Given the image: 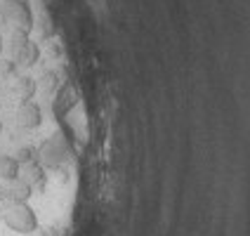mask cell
Wrapping results in <instances>:
<instances>
[{"mask_svg":"<svg viewBox=\"0 0 250 236\" xmlns=\"http://www.w3.org/2000/svg\"><path fill=\"white\" fill-rule=\"evenodd\" d=\"M7 50H10V62H14L17 66L28 69V66H36L38 59H41V47H38V43L31 41V33L12 31Z\"/></svg>","mask_w":250,"mask_h":236,"instance_id":"3","label":"cell"},{"mask_svg":"<svg viewBox=\"0 0 250 236\" xmlns=\"http://www.w3.org/2000/svg\"><path fill=\"white\" fill-rule=\"evenodd\" d=\"M0 215H2V206H0Z\"/></svg>","mask_w":250,"mask_h":236,"instance_id":"14","label":"cell"},{"mask_svg":"<svg viewBox=\"0 0 250 236\" xmlns=\"http://www.w3.org/2000/svg\"><path fill=\"white\" fill-rule=\"evenodd\" d=\"M55 85H57V76H55V73H45V76H42V87H45L47 92H50Z\"/></svg>","mask_w":250,"mask_h":236,"instance_id":"11","label":"cell"},{"mask_svg":"<svg viewBox=\"0 0 250 236\" xmlns=\"http://www.w3.org/2000/svg\"><path fill=\"white\" fill-rule=\"evenodd\" d=\"M0 19L12 31H21V33H31L33 26H36L31 5H28L26 0H2V5H0Z\"/></svg>","mask_w":250,"mask_h":236,"instance_id":"2","label":"cell"},{"mask_svg":"<svg viewBox=\"0 0 250 236\" xmlns=\"http://www.w3.org/2000/svg\"><path fill=\"white\" fill-rule=\"evenodd\" d=\"M0 132H2V121H0Z\"/></svg>","mask_w":250,"mask_h":236,"instance_id":"13","label":"cell"},{"mask_svg":"<svg viewBox=\"0 0 250 236\" xmlns=\"http://www.w3.org/2000/svg\"><path fill=\"white\" fill-rule=\"evenodd\" d=\"M19 180L28 184L33 192L36 189L42 192L45 184H47V175H45V168L38 161H28V163H21V168H19Z\"/></svg>","mask_w":250,"mask_h":236,"instance_id":"6","label":"cell"},{"mask_svg":"<svg viewBox=\"0 0 250 236\" xmlns=\"http://www.w3.org/2000/svg\"><path fill=\"white\" fill-rule=\"evenodd\" d=\"M19 161L14 156H5L0 153V180L2 182H12V180H19Z\"/></svg>","mask_w":250,"mask_h":236,"instance_id":"9","label":"cell"},{"mask_svg":"<svg viewBox=\"0 0 250 236\" xmlns=\"http://www.w3.org/2000/svg\"><path fill=\"white\" fill-rule=\"evenodd\" d=\"M38 163L42 168H59L66 163V158H69V147H66V142L55 135V137L45 139L41 144V149H38Z\"/></svg>","mask_w":250,"mask_h":236,"instance_id":"4","label":"cell"},{"mask_svg":"<svg viewBox=\"0 0 250 236\" xmlns=\"http://www.w3.org/2000/svg\"><path fill=\"white\" fill-rule=\"evenodd\" d=\"M2 194H5V198L10 203H28V198L33 196V189L28 184H24L21 180H12V182H7V187L2 189Z\"/></svg>","mask_w":250,"mask_h":236,"instance_id":"8","label":"cell"},{"mask_svg":"<svg viewBox=\"0 0 250 236\" xmlns=\"http://www.w3.org/2000/svg\"><path fill=\"white\" fill-rule=\"evenodd\" d=\"M36 90H38V85H36V81H33L31 76H14L12 83H10V92H12V97L19 99V102L33 99Z\"/></svg>","mask_w":250,"mask_h":236,"instance_id":"7","label":"cell"},{"mask_svg":"<svg viewBox=\"0 0 250 236\" xmlns=\"http://www.w3.org/2000/svg\"><path fill=\"white\" fill-rule=\"evenodd\" d=\"M2 222L7 229H12L14 234H33L38 232V215L28 203H10L7 208H2Z\"/></svg>","mask_w":250,"mask_h":236,"instance_id":"1","label":"cell"},{"mask_svg":"<svg viewBox=\"0 0 250 236\" xmlns=\"http://www.w3.org/2000/svg\"><path fill=\"white\" fill-rule=\"evenodd\" d=\"M0 52H2V41H0Z\"/></svg>","mask_w":250,"mask_h":236,"instance_id":"12","label":"cell"},{"mask_svg":"<svg viewBox=\"0 0 250 236\" xmlns=\"http://www.w3.org/2000/svg\"><path fill=\"white\" fill-rule=\"evenodd\" d=\"M14 123H17V128H21V130H36L42 123V109L33 99L19 102V107L14 111Z\"/></svg>","mask_w":250,"mask_h":236,"instance_id":"5","label":"cell"},{"mask_svg":"<svg viewBox=\"0 0 250 236\" xmlns=\"http://www.w3.org/2000/svg\"><path fill=\"white\" fill-rule=\"evenodd\" d=\"M36 156H38V151H36L33 147H24V149H19V151H17L14 158H17V161H19V166H21V163H28V161H36Z\"/></svg>","mask_w":250,"mask_h":236,"instance_id":"10","label":"cell"}]
</instances>
